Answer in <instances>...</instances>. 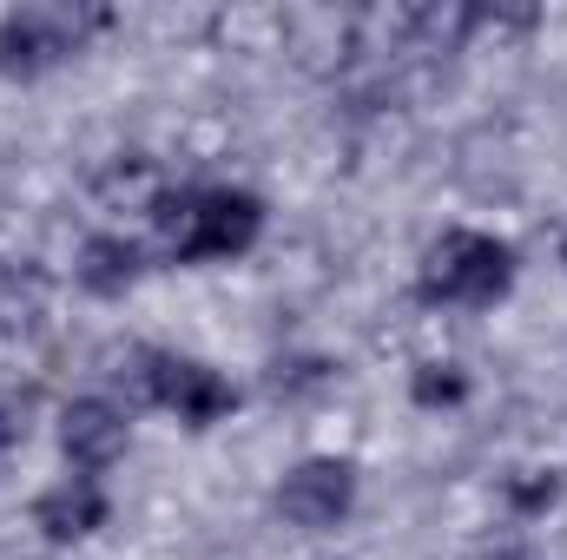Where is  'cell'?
Segmentation results:
<instances>
[{
    "label": "cell",
    "mask_w": 567,
    "mask_h": 560,
    "mask_svg": "<svg viewBox=\"0 0 567 560\" xmlns=\"http://www.w3.org/2000/svg\"><path fill=\"white\" fill-rule=\"evenodd\" d=\"M152 218H158L165 251L178 265H198V258H238V251H251V238L265 225V205L251 191L218 185V191H178Z\"/></svg>",
    "instance_id": "cell-1"
},
{
    "label": "cell",
    "mask_w": 567,
    "mask_h": 560,
    "mask_svg": "<svg viewBox=\"0 0 567 560\" xmlns=\"http://www.w3.org/2000/svg\"><path fill=\"white\" fill-rule=\"evenodd\" d=\"M515 278V251L488 231H449L423 258V297L429 303H495Z\"/></svg>",
    "instance_id": "cell-2"
},
{
    "label": "cell",
    "mask_w": 567,
    "mask_h": 560,
    "mask_svg": "<svg viewBox=\"0 0 567 560\" xmlns=\"http://www.w3.org/2000/svg\"><path fill=\"white\" fill-rule=\"evenodd\" d=\"M357 501V468L337 455H310L278 481V515L290 528H337Z\"/></svg>",
    "instance_id": "cell-3"
},
{
    "label": "cell",
    "mask_w": 567,
    "mask_h": 560,
    "mask_svg": "<svg viewBox=\"0 0 567 560\" xmlns=\"http://www.w3.org/2000/svg\"><path fill=\"white\" fill-rule=\"evenodd\" d=\"M140 390L158 409H178V422H218L238 403L231 383L192 356H140Z\"/></svg>",
    "instance_id": "cell-4"
},
{
    "label": "cell",
    "mask_w": 567,
    "mask_h": 560,
    "mask_svg": "<svg viewBox=\"0 0 567 560\" xmlns=\"http://www.w3.org/2000/svg\"><path fill=\"white\" fill-rule=\"evenodd\" d=\"M80 46V20L66 7H27L0 20V66L7 73H40L47 60Z\"/></svg>",
    "instance_id": "cell-5"
},
{
    "label": "cell",
    "mask_w": 567,
    "mask_h": 560,
    "mask_svg": "<svg viewBox=\"0 0 567 560\" xmlns=\"http://www.w3.org/2000/svg\"><path fill=\"white\" fill-rule=\"evenodd\" d=\"M126 435H133V422H126L120 403H106V396H80L60 416V448L80 468H113L126 455Z\"/></svg>",
    "instance_id": "cell-6"
},
{
    "label": "cell",
    "mask_w": 567,
    "mask_h": 560,
    "mask_svg": "<svg viewBox=\"0 0 567 560\" xmlns=\"http://www.w3.org/2000/svg\"><path fill=\"white\" fill-rule=\"evenodd\" d=\"M100 521H106V495H100L93 475H73V481L47 488V495L33 501V528H40L47 541H86Z\"/></svg>",
    "instance_id": "cell-7"
},
{
    "label": "cell",
    "mask_w": 567,
    "mask_h": 560,
    "mask_svg": "<svg viewBox=\"0 0 567 560\" xmlns=\"http://www.w3.org/2000/svg\"><path fill=\"white\" fill-rule=\"evenodd\" d=\"M80 278L93 283V290H126V283L140 278V245H126V238H93L86 258H80Z\"/></svg>",
    "instance_id": "cell-8"
},
{
    "label": "cell",
    "mask_w": 567,
    "mask_h": 560,
    "mask_svg": "<svg viewBox=\"0 0 567 560\" xmlns=\"http://www.w3.org/2000/svg\"><path fill=\"white\" fill-rule=\"evenodd\" d=\"M462 370L455 363H423V376H416V403L423 409H435V403H462Z\"/></svg>",
    "instance_id": "cell-9"
},
{
    "label": "cell",
    "mask_w": 567,
    "mask_h": 560,
    "mask_svg": "<svg viewBox=\"0 0 567 560\" xmlns=\"http://www.w3.org/2000/svg\"><path fill=\"white\" fill-rule=\"evenodd\" d=\"M20 435H27V396L0 390V448H13Z\"/></svg>",
    "instance_id": "cell-10"
},
{
    "label": "cell",
    "mask_w": 567,
    "mask_h": 560,
    "mask_svg": "<svg viewBox=\"0 0 567 560\" xmlns=\"http://www.w3.org/2000/svg\"><path fill=\"white\" fill-rule=\"evenodd\" d=\"M561 258H567V251H561Z\"/></svg>",
    "instance_id": "cell-11"
}]
</instances>
